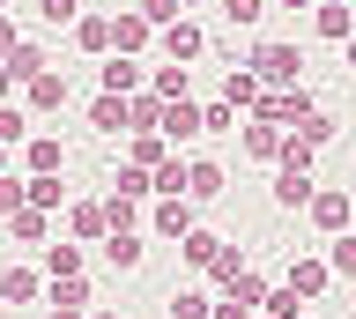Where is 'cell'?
Returning <instances> with one entry per match:
<instances>
[{
	"label": "cell",
	"mask_w": 356,
	"mask_h": 319,
	"mask_svg": "<svg viewBox=\"0 0 356 319\" xmlns=\"http://www.w3.org/2000/svg\"><path fill=\"white\" fill-rule=\"evenodd\" d=\"M97 82H104V97H134L149 74H141V60H127V52H111L104 67H97Z\"/></svg>",
	"instance_id": "cell-1"
},
{
	"label": "cell",
	"mask_w": 356,
	"mask_h": 319,
	"mask_svg": "<svg viewBox=\"0 0 356 319\" xmlns=\"http://www.w3.org/2000/svg\"><path fill=\"white\" fill-rule=\"evenodd\" d=\"M252 74H260V82H289V74H297V45H260L252 52Z\"/></svg>",
	"instance_id": "cell-2"
},
{
	"label": "cell",
	"mask_w": 356,
	"mask_h": 319,
	"mask_svg": "<svg viewBox=\"0 0 356 319\" xmlns=\"http://www.w3.org/2000/svg\"><path fill=\"white\" fill-rule=\"evenodd\" d=\"M149 15H111V52H127V60H134V52H141V45H149Z\"/></svg>",
	"instance_id": "cell-3"
},
{
	"label": "cell",
	"mask_w": 356,
	"mask_h": 319,
	"mask_svg": "<svg viewBox=\"0 0 356 319\" xmlns=\"http://www.w3.org/2000/svg\"><path fill=\"white\" fill-rule=\"evenodd\" d=\"M260 74H238V67H230V82H222V104H230V112H260Z\"/></svg>",
	"instance_id": "cell-4"
},
{
	"label": "cell",
	"mask_w": 356,
	"mask_h": 319,
	"mask_svg": "<svg viewBox=\"0 0 356 319\" xmlns=\"http://www.w3.org/2000/svg\"><path fill=\"white\" fill-rule=\"evenodd\" d=\"M193 134H208V112H193V104H171V112H163V141H193Z\"/></svg>",
	"instance_id": "cell-5"
},
{
	"label": "cell",
	"mask_w": 356,
	"mask_h": 319,
	"mask_svg": "<svg viewBox=\"0 0 356 319\" xmlns=\"http://www.w3.org/2000/svg\"><path fill=\"white\" fill-rule=\"evenodd\" d=\"M327 260H289V290H297V297H319V290H327Z\"/></svg>",
	"instance_id": "cell-6"
},
{
	"label": "cell",
	"mask_w": 356,
	"mask_h": 319,
	"mask_svg": "<svg viewBox=\"0 0 356 319\" xmlns=\"http://www.w3.org/2000/svg\"><path fill=\"white\" fill-rule=\"evenodd\" d=\"M156 230H163V238H193V208H186V193L156 208Z\"/></svg>",
	"instance_id": "cell-7"
},
{
	"label": "cell",
	"mask_w": 356,
	"mask_h": 319,
	"mask_svg": "<svg viewBox=\"0 0 356 319\" xmlns=\"http://www.w3.org/2000/svg\"><path fill=\"white\" fill-rule=\"evenodd\" d=\"M163 52L171 60H200V23H171L163 30Z\"/></svg>",
	"instance_id": "cell-8"
},
{
	"label": "cell",
	"mask_w": 356,
	"mask_h": 319,
	"mask_svg": "<svg viewBox=\"0 0 356 319\" xmlns=\"http://www.w3.org/2000/svg\"><path fill=\"white\" fill-rule=\"evenodd\" d=\"M222 193V171L216 163H193V171H186V201H216Z\"/></svg>",
	"instance_id": "cell-9"
},
{
	"label": "cell",
	"mask_w": 356,
	"mask_h": 319,
	"mask_svg": "<svg viewBox=\"0 0 356 319\" xmlns=\"http://www.w3.org/2000/svg\"><path fill=\"white\" fill-rule=\"evenodd\" d=\"M312 215H319V230H341L349 223V193H312Z\"/></svg>",
	"instance_id": "cell-10"
},
{
	"label": "cell",
	"mask_w": 356,
	"mask_h": 319,
	"mask_svg": "<svg viewBox=\"0 0 356 319\" xmlns=\"http://www.w3.org/2000/svg\"><path fill=\"white\" fill-rule=\"evenodd\" d=\"M104 260H111V268H141V238H134V230H111V238H104Z\"/></svg>",
	"instance_id": "cell-11"
},
{
	"label": "cell",
	"mask_w": 356,
	"mask_h": 319,
	"mask_svg": "<svg viewBox=\"0 0 356 319\" xmlns=\"http://www.w3.org/2000/svg\"><path fill=\"white\" fill-rule=\"evenodd\" d=\"M44 268H52V282H74L82 275V245H44Z\"/></svg>",
	"instance_id": "cell-12"
},
{
	"label": "cell",
	"mask_w": 356,
	"mask_h": 319,
	"mask_svg": "<svg viewBox=\"0 0 356 319\" xmlns=\"http://www.w3.org/2000/svg\"><path fill=\"white\" fill-rule=\"evenodd\" d=\"M74 38H82V52H111V15H82Z\"/></svg>",
	"instance_id": "cell-13"
},
{
	"label": "cell",
	"mask_w": 356,
	"mask_h": 319,
	"mask_svg": "<svg viewBox=\"0 0 356 319\" xmlns=\"http://www.w3.org/2000/svg\"><path fill=\"white\" fill-rule=\"evenodd\" d=\"M245 149H252V156H282V126L252 119V126H245Z\"/></svg>",
	"instance_id": "cell-14"
},
{
	"label": "cell",
	"mask_w": 356,
	"mask_h": 319,
	"mask_svg": "<svg viewBox=\"0 0 356 319\" xmlns=\"http://www.w3.org/2000/svg\"><path fill=\"white\" fill-rule=\"evenodd\" d=\"M30 104H38V112H60V104H67V82H60V74H38V82H30Z\"/></svg>",
	"instance_id": "cell-15"
},
{
	"label": "cell",
	"mask_w": 356,
	"mask_h": 319,
	"mask_svg": "<svg viewBox=\"0 0 356 319\" xmlns=\"http://www.w3.org/2000/svg\"><path fill=\"white\" fill-rule=\"evenodd\" d=\"M275 201H282V208L312 201V171H282V179H275Z\"/></svg>",
	"instance_id": "cell-16"
},
{
	"label": "cell",
	"mask_w": 356,
	"mask_h": 319,
	"mask_svg": "<svg viewBox=\"0 0 356 319\" xmlns=\"http://www.w3.org/2000/svg\"><path fill=\"white\" fill-rule=\"evenodd\" d=\"M89 119H97L104 134H119V126H127V97H97V104H89Z\"/></svg>",
	"instance_id": "cell-17"
},
{
	"label": "cell",
	"mask_w": 356,
	"mask_h": 319,
	"mask_svg": "<svg viewBox=\"0 0 356 319\" xmlns=\"http://www.w3.org/2000/svg\"><path fill=\"white\" fill-rule=\"evenodd\" d=\"M52 171H60V141H30V179H52Z\"/></svg>",
	"instance_id": "cell-18"
},
{
	"label": "cell",
	"mask_w": 356,
	"mask_h": 319,
	"mask_svg": "<svg viewBox=\"0 0 356 319\" xmlns=\"http://www.w3.org/2000/svg\"><path fill=\"white\" fill-rule=\"evenodd\" d=\"M186 260H193V268H216V260H222V238L193 230V238H186Z\"/></svg>",
	"instance_id": "cell-19"
},
{
	"label": "cell",
	"mask_w": 356,
	"mask_h": 319,
	"mask_svg": "<svg viewBox=\"0 0 356 319\" xmlns=\"http://www.w3.org/2000/svg\"><path fill=\"white\" fill-rule=\"evenodd\" d=\"M8 74H15V82H38V74H44V52H38V45H15Z\"/></svg>",
	"instance_id": "cell-20"
},
{
	"label": "cell",
	"mask_w": 356,
	"mask_h": 319,
	"mask_svg": "<svg viewBox=\"0 0 356 319\" xmlns=\"http://www.w3.org/2000/svg\"><path fill=\"white\" fill-rule=\"evenodd\" d=\"M171 319H216V304H208L200 290H178L171 297Z\"/></svg>",
	"instance_id": "cell-21"
},
{
	"label": "cell",
	"mask_w": 356,
	"mask_h": 319,
	"mask_svg": "<svg viewBox=\"0 0 356 319\" xmlns=\"http://www.w3.org/2000/svg\"><path fill=\"white\" fill-rule=\"evenodd\" d=\"M0 297H15V304H22V297H38V275H30V268H8V275H0Z\"/></svg>",
	"instance_id": "cell-22"
},
{
	"label": "cell",
	"mask_w": 356,
	"mask_h": 319,
	"mask_svg": "<svg viewBox=\"0 0 356 319\" xmlns=\"http://www.w3.org/2000/svg\"><path fill=\"white\" fill-rule=\"evenodd\" d=\"M30 208V179H0V215H22Z\"/></svg>",
	"instance_id": "cell-23"
},
{
	"label": "cell",
	"mask_w": 356,
	"mask_h": 319,
	"mask_svg": "<svg viewBox=\"0 0 356 319\" xmlns=\"http://www.w3.org/2000/svg\"><path fill=\"white\" fill-rule=\"evenodd\" d=\"M52 304H60V312H82V304H89V290H82V275H74V282H52Z\"/></svg>",
	"instance_id": "cell-24"
},
{
	"label": "cell",
	"mask_w": 356,
	"mask_h": 319,
	"mask_svg": "<svg viewBox=\"0 0 356 319\" xmlns=\"http://www.w3.org/2000/svg\"><path fill=\"white\" fill-rule=\"evenodd\" d=\"M327 134H334V119H319V112H305V119H297V141H305V149H319Z\"/></svg>",
	"instance_id": "cell-25"
},
{
	"label": "cell",
	"mask_w": 356,
	"mask_h": 319,
	"mask_svg": "<svg viewBox=\"0 0 356 319\" xmlns=\"http://www.w3.org/2000/svg\"><path fill=\"white\" fill-rule=\"evenodd\" d=\"M44 23H82V0H38Z\"/></svg>",
	"instance_id": "cell-26"
},
{
	"label": "cell",
	"mask_w": 356,
	"mask_h": 319,
	"mask_svg": "<svg viewBox=\"0 0 356 319\" xmlns=\"http://www.w3.org/2000/svg\"><path fill=\"white\" fill-rule=\"evenodd\" d=\"M0 141H30V119H22L15 104H0Z\"/></svg>",
	"instance_id": "cell-27"
},
{
	"label": "cell",
	"mask_w": 356,
	"mask_h": 319,
	"mask_svg": "<svg viewBox=\"0 0 356 319\" xmlns=\"http://www.w3.org/2000/svg\"><path fill=\"white\" fill-rule=\"evenodd\" d=\"M327 268H334V275H356V238H334V252H327Z\"/></svg>",
	"instance_id": "cell-28"
},
{
	"label": "cell",
	"mask_w": 356,
	"mask_h": 319,
	"mask_svg": "<svg viewBox=\"0 0 356 319\" xmlns=\"http://www.w3.org/2000/svg\"><path fill=\"white\" fill-rule=\"evenodd\" d=\"M222 15H230V23H260L267 0H222Z\"/></svg>",
	"instance_id": "cell-29"
},
{
	"label": "cell",
	"mask_w": 356,
	"mask_h": 319,
	"mask_svg": "<svg viewBox=\"0 0 356 319\" xmlns=\"http://www.w3.org/2000/svg\"><path fill=\"white\" fill-rule=\"evenodd\" d=\"M319 38H349V8H319Z\"/></svg>",
	"instance_id": "cell-30"
},
{
	"label": "cell",
	"mask_w": 356,
	"mask_h": 319,
	"mask_svg": "<svg viewBox=\"0 0 356 319\" xmlns=\"http://www.w3.org/2000/svg\"><path fill=\"white\" fill-rule=\"evenodd\" d=\"M15 223V238H44V208H22V215H8Z\"/></svg>",
	"instance_id": "cell-31"
},
{
	"label": "cell",
	"mask_w": 356,
	"mask_h": 319,
	"mask_svg": "<svg viewBox=\"0 0 356 319\" xmlns=\"http://www.w3.org/2000/svg\"><path fill=\"white\" fill-rule=\"evenodd\" d=\"M30 208H60V179H30Z\"/></svg>",
	"instance_id": "cell-32"
},
{
	"label": "cell",
	"mask_w": 356,
	"mask_h": 319,
	"mask_svg": "<svg viewBox=\"0 0 356 319\" xmlns=\"http://www.w3.org/2000/svg\"><path fill=\"white\" fill-rule=\"evenodd\" d=\"M104 215H111V230H134V201H127V193H111Z\"/></svg>",
	"instance_id": "cell-33"
},
{
	"label": "cell",
	"mask_w": 356,
	"mask_h": 319,
	"mask_svg": "<svg viewBox=\"0 0 356 319\" xmlns=\"http://www.w3.org/2000/svg\"><path fill=\"white\" fill-rule=\"evenodd\" d=\"M141 15H149V23H163V30H171V23H178V0H141Z\"/></svg>",
	"instance_id": "cell-34"
},
{
	"label": "cell",
	"mask_w": 356,
	"mask_h": 319,
	"mask_svg": "<svg viewBox=\"0 0 356 319\" xmlns=\"http://www.w3.org/2000/svg\"><path fill=\"white\" fill-rule=\"evenodd\" d=\"M0 60H15V23L0 15Z\"/></svg>",
	"instance_id": "cell-35"
},
{
	"label": "cell",
	"mask_w": 356,
	"mask_h": 319,
	"mask_svg": "<svg viewBox=\"0 0 356 319\" xmlns=\"http://www.w3.org/2000/svg\"><path fill=\"white\" fill-rule=\"evenodd\" d=\"M216 319H252V304H238V297H230V304H216Z\"/></svg>",
	"instance_id": "cell-36"
},
{
	"label": "cell",
	"mask_w": 356,
	"mask_h": 319,
	"mask_svg": "<svg viewBox=\"0 0 356 319\" xmlns=\"http://www.w3.org/2000/svg\"><path fill=\"white\" fill-rule=\"evenodd\" d=\"M8 82H15V74H8V60H0V97H8Z\"/></svg>",
	"instance_id": "cell-37"
},
{
	"label": "cell",
	"mask_w": 356,
	"mask_h": 319,
	"mask_svg": "<svg viewBox=\"0 0 356 319\" xmlns=\"http://www.w3.org/2000/svg\"><path fill=\"white\" fill-rule=\"evenodd\" d=\"M44 319H82V312H60V304H52V312H44Z\"/></svg>",
	"instance_id": "cell-38"
},
{
	"label": "cell",
	"mask_w": 356,
	"mask_h": 319,
	"mask_svg": "<svg viewBox=\"0 0 356 319\" xmlns=\"http://www.w3.org/2000/svg\"><path fill=\"white\" fill-rule=\"evenodd\" d=\"M275 8H312V0H275Z\"/></svg>",
	"instance_id": "cell-39"
},
{
	"label": "cell",
	"mask_w": 356,
	"mask_h": 319,
	"mask_svg": "<svg viewBox=\"0 0 356 319\" xmlns=\"http://www.w3.org/2000/svg\"><path fill=\"white\" fill-rule=\"evenodd\" d=\"M349 67H356V38H349Z\"/></svg>",
	"instance_id": "cell-40"
},
{
	"label": "cell",
	"mask_w": 356,
	"mask_h": 319,
	"mask_svg": "<svg viewBox=\"0 0 356 319\" xmlns=\"http://www.w3.org/2000/svg\"><path fill=\"white\" fill-rule=\"evenodd\" d=\"M89 319H111V312H89Z\"/></svg>",
	"instance_id": "cell-41"
},
{
	"label": "cell",
	"mask_w": 356,
	"mask_h": 319,
	"mask_svg": "<svg viewBox=\"0 0 356 319\" xmlns=\"http://www.w3.org/2000/svg\"><path fill=\"white\" fill-rule=\"evenodd\" d=\"M0 156H8V141H0Z\"/></svg>",
	"instance_id": "cell-42"
},
{
	"label": "cell",
	"mask_w": 356,
	"mask_h": 319,
	"mask_svg": "<svg viewBox=\"0 0 356 319\" xmlns=\"http://www.w3.org/2000/svg\"><path fill=\"white\" fill-rule=\"evenodd\" d=\"M178 8H193V0H178Z\"/></svg>",
	"instance_id": "cell-43"
},
{
	"label": "cell",
	"mask_w": 356,
	"mask_h": 319,
	"mask_svg": "<svg viewBox=\"0 0 356 319\" xmlns=\"http://www.w3.org/2000/svg\"><path fill=\"white\" fill-rule=\"evenodd\" d=\"M0 8H8V0H0Z\"/></svg>",
	"instance_id": "cell-44"
}]
</instances>
